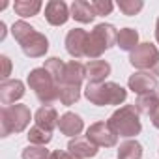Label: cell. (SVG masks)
<instances>
[{
	"label": "cell",
	"instance_id": "6da1fadb",
	"mask_svg": "<svg viewBox=\"0 0 159 159\" xmlns=\"http://www.w3.org/2000/svg\"><path fill=\"white\" fill-rule=\"evenodd\" d=\"M11 34L28 58H41L49 51V39L25 21H17L11 26Z\"/></svg>",
	"mask_w": 159,
	"mask_h": 159
},
{
	"label": "cell",
	"instance_id": "7a4b0ae2",
	"mask_svg": "<svg viewBox=\"0 0 159 159\" xmlns=\"http://www.w3.org/2000/svg\"><path fill=\"white\" fill-rule=\"evenodd\" d=\"M28 86L34 90L36 98L43 105H51L58 99V88L60 84L54 81V77L45 67H36L28 73Z\"/></svg>",
	"mask_w": 159,
	"mask_h": 159
},
{
	"label": "cell",
	"instance_id": "3957f363",
	"mask_svg": "<svg viewBox=\"0 0 159 159\" xmlns=\"http://www.w3.org/2000/svg\"><path fill=\"white\" fill-rule=\"evenodd\" d=\"M84 96L90 103H94L98 107H105V105L124 103L127 98V92L116 83H101V84H90L88 83Z\"/></svg>",
	"mask_w": 159,
	"mask_h": 159
},
{
	"label": "cell",
	"instance_id": "277c9868",
	"mask_svg": "<svg viewBox=\"0 0 159 159\" xmlns=\"http://www.w3.org/2000/svg\"><path fill=\"white\" fill-rule=\"evenodd\" d=\"M118 32L112 25L109 23H101L98 25L90 34H88V41H86V58L90 60H98L107 49H111L116 43Z\"/></svg>",
	"mask_w": 159,
	"mask_h": 159
},
{
	"label": "cell",
	"instance_id": "5b68a950",
	"mask_svg": "<svg viewBox=\"0 0 159 159\" xmlns=\"http://www.w3.org/2000/svg\"><path fill=\"white\" fill-rule=\"evenodd\" d=\"M30 109L26 105H10L0 111V135L8 137L11 133H21L30 124Z\"/></svg>",
	"mask_w": 159,
	"mask_h": 159
},
{
	"label": "cell",
	"instance_id": "8992f818",
	"mask_svg": "<svg viewBox=\"0 0 159 159\" xmlns=\"http://www.w3.org/2000/svg\"><path fill=\"white\" fill-rule=\"evenodd\" d=\"M109 125L120 137H135L142 129L139 111L135 109V105H124L118 111H114L112 116L109 118Z\"/></svg>",
	"mask_w": 159,
	"mask_h": 159
},
{
	"label": "cell",
	"instance_id": "52a82bcc",
	"mask_svg": "<svg viewBox=\"0 0 159 159\" xmlns=\"http://www.w3.org/2000/svg\"><path fill=\"white\" fill-rule=\"evenodd\" d=\"M86 139L92 144L103 146V148H112L118 142V135L109 125V122H96V124H92L88 127V131H86Z\"/></svg>",
	"mask_w": 159,
	"mask_h": 159
},
{
	"label": "cell",
	"instance_id": "ba28073f",
	"mask_svg": "<svg viewBox=\"0 0 159 159\" xmlns=\"http://www.w3.org/2000/svg\"><path fill=\"white\" fill-rule=\"evenodd\" d=\"M157 60H159V52L152 43H139V47L129 54V64L137 69H150V67L153 69Z\"/></svg>",
	"mask_w": 159,
	"mask_h": 159
},
{
	"label": "cell",
	"instance_id": "9c48e42d",
	"mask_svg": "<svg viewBox=\"0 0 159 159\" xmlns=\"http://www.w3.org/2000/svg\"><path fill=\"white\" fill-rule=\"evenodd\" d=\"M86 41H88V32L83 28H73L66 36V51L75 58H86Z\"/></svg>",
	"mask_w": 159,
	"mask_h": 159
},
{
	"label": "cell",
	"instance_id": "30bf717a",
	"mask_svg": "<svg viewBox=\"0 0 159 159\" xmlns=\"http://www.w3.org/2000/svg\"><path fill=\"white\" fill-rule=\"evenodd\" d=\"M127 84H129V90H133L139 96H144V94H152L157 88V79H155V75H150L146 71H139V73H133L129 77Z\"/></svg>",
	"mask_w": 159,
	"mask_h": 159
},
{
	"label": "cell",
	"instance_id": "8fae6325",
	"mask_svg": "<svg viewBox=\"0 0 159 159\" xmlns=\"http://www.w3.org/2000/svg\"><path fill=\"white\" fill-rule=\"evenodd\" d=\"M23 96H25V84L19 81V79L2 81V84H0V101H2V105L10 107L17 99H21Z\"/></svg>",
	"mask_w": 159,
	"mask_h": 159
},
{
	"label": "cell",
	"instance_id": "7c38bea8",
	"mask_svg": "<svg viewBox=\"0 0 159 159\" xmlns=\"http://www.w3.org/2000/svg\"><path fill=\"white\" fill-rule=\"evenodd\" d=\"M69 8L66 6V2H62V0H51V2H47L45 6V19L49 25L52 26H62L67 23L69 19Z\"/></svg>",
	"mask_w": 159,
	"mask_h": 159
},
{
	"label": "cell",
	"instance_id": "4fadbf2b",
	"mask_svg": "<svg viewBox=\"0 0 159 159\" xmlns=\"http://www.w3.org/2000/svg\"><path fill=\"white\" fill-rule=\"evenodd\" d=\"M111 75V64L105 60H90L86 64V79L90 84H101Z\"/></svg>",
	"mask_w": 159,
	"mask_h": 159
},
{
	"label": "cell",
	"instance_id": "5bb4252c",
	"mask_svg": "<svg viewBox=\"0 0 159 159\" xmlns=\"http://www.w3.org/2000/svg\"><path fill=\"white\" fill-rule=\"evenodd\" d=\"M86 77V66H83L81 62L71 60L66 64L64 69V77H62V84H71V86H81V83Z\"/></svg>",
	"mask_w": 159,
	"mask_h": 159
},
{
	"label": "cell",
	"instance_id": "9a60e30c",
	"mask_svg": "<svg viewBox=\"0 0 159 159\" xmlns=\"http://www.w3.org/2000/svg\"><path fill=\"white\" fill-rule=\"evenodd\" d=\"M83 127H84L83 118L79 116V114H75V112H66V114H62L60 120H58V129H60L64 135H67V137H77V135H81Z\"/></svg>",
	"mask_w": 159,
	"mask_h": 159
},
{
	"label": "cell",
	"instance_id": "2e32d148",
	"mask_svg": "<svg viewBox=\"0 0 159 159\" xmlns=\"http://www.w3.org/2000/svg\"><path fill=\"white\" fill-rule=\"evenodd\" d=\"M67 152H71L73 155L81 157V159H88V157H96L98 155V146L92 144L86 137L81 139V137H75L69 140L67 144Z\"/></svg>",
	"mask_w": 159,
	"mask_h": 159
},
{
	"label": "cell",
	"instance_id": "e0dca14e",
	"mask_svg": "<svg viewBox=\"0 0 159 159\" xmlns=\"http://www.w3.org/2000/svg\"><path fill=\"white\" fill-rule=\"evenodd\" d=\"M34 118H36V125L41 127V129H45V131H49V133H52V129L58 125V120H60L56 109L51 107V105H43V107H39Z\"/></svg>",
	"mask_w": 159,
	"mask_h": 159
},
{
	"label": "cell",
	"instance_id": "ac0fdd59",
	"mask_svg": "<svg viewBox=\"0 0 159 159\" xmlns=\"http://www.w3.org/2000/svg\"><path fill=\"white\" fill-rule=\"evenodd\" d=\"M71 17L79 23H92L96 15L92 2H84V0H75L71 4Z\"/></svg>",
	"mask_w": 159,
	"mask_h": 159
},
{
	"label": "cell",
	"instance_id": "d6986e66",
	"mask_svg": "<svg viewBox=\"0 0 159 159\" xmlns=\"http://www.w3.org/2000/svg\"><path fill=\"white\" fill-rule=\"evenodd\" d=\"M116 45L122 51H135L139 47V32L135 28H122L118 32Z\"/></svg>",
	"mask_w": 159,
	"mask_h": 159
},
{
	"label": "cell",
	"instance_id": "ffe728a7",
	"mask_svg": "<svg viewBox=\"0 0 159 159\" xmlns=\"http://www.w3.org/2000/svg\"><path fill=\"white\" fill-rule=\"evenodd\" d=\"M135 109L142 114H148L152 116L157 109H159V96L155 92L152 94H144V96H139L137 101H135Z\"/></svg>",
	"mask_w": 159,
	"mask_h": 159
},
{
	"label": "cell",
	"instance_id": "44dd1931",
	"mask_svg": "<svg viewBox=\"0 0 159 159\" xmlns=\"http://www.w3.org/2000/svg\"><path fill=\"white\" fill-rule=\"evenodd\" d=\"M81 98V86H71V84H60L58 88V101L62 105H73Z\"/></svg>",
	"mask_w": 159,
	"mask_h": 159
},
{
	"label": "cell",
	"instance_id": "7402d4cb",
	"mask_svg": "<svg viewBox=\"0 0 159 159\" xmlns=\"http://www.w3.org/2000/svg\"><path fill=\"white\" fill-rule=\"evenodd\" d=\"M13 10L21 17H32L38 15V11L41 10V2L39 0H17L13 4Z\"/></svg>",
	"mask_w": 159,
	"mask_h": 159
},
{
	"label": "cell",
	"instance_id": "603a6c76",
	"mask_svg": "<svg viewBox=\"0 0 159 159\" xmlns=\"http://www.w3.org/2000/svg\"><path fill=\"white\" fill-rule=\"evenodd\" d=\"M142 157V146L137 140H125L118 148V159H140Z\"/></svg>",
	"mask_w": 159,
	"mask_h": 159
},
{
	"label": "cell",
	"instance_id": "cb8c5ba5",
	"mask_svg": "<svg viewBox=\"0 0 159 159\" xmlns=\"http://www.w3.org/2000/svg\"><path fill=\"white\" fill-rule=\"evenodd\" d=\"M52 77H54V81L58 83V84H62V77H64V69H66V62H62L60 58H56V56H52V58H49V60H45V66H43Z\"/></svg>",
	"mask_w": 159,
	"mask_h": 159
},
{
	"label": "cell",
	"instance_id": "d4e9b609",
	"mask_svg": "<svg viewBox=\"0 0 159 159\" xmlns=\"http://www.w3.org/2000/svg\"><path fill=\"white\" fill-rule=\"evenodd\" d=\"M28 140H30V144H36V146H45V144H49L51 142V139H52V133H49V131H45V129H41V127H38V125H34V127H30V131H28Z\"/></svg>",
	"mask_w": 159,
	"mask_h": 159
},
{
	"label": "cell",
	"instance_id": "484cf974",
	"mask_svg": "<svg viewBox=\"0 0 159 159\" xmlns=\"http://www.w3.org/2000/svg\"><path fill=\"white\" fill-rule=\"evenodd\" d=\"M23 159H49L51 153L49 150H45V146H36V144H30L23 150L21 153Z\"/></svg>",
	"mask_w": 159,
	"mask_h": 159
},
{
	"label": "cell",
	"instance_id": "4316f807",
	"mask_svg": "<svg viewBox=\"0 0 159 159\" xmlns=\"http://www.w3.org/2000/svg\"><path fill=\"white\" fill-rule=\"evenodd\" d=\"M118 8H120V11L124 15H137L144 8V4L140 2V0H120Z\"/></svg>",
	"mask_w": 159,
	"mask_h": 159
},
{
	"label": "cell",
	"instance_id": "83f0119b",
	"mask_svg": "<svg viewBox=\"0 0 159 159\" xmlns=\"http://www.w3.org/2000/svg\"><path fill=\"white\" fill-rule=\"evenodd\" d=\"M92 8L96 11V15H109L114 8L112 2H109V0H96V2H92Z\"/></svg>",
	"mask_w": 159,
	"mask_h": 159
},
{
	"label": "cell",
	"instance_id": "f1b7e54d",
	"mask_svg": "<svg viewBox=\"0 0 159 159\" xmlns=\"http://www.w3.org/2000/svg\"><path fill=\"white\" fill-rule=\"evenodd\" d=\"M0 64H2V79L4 81H8V77H10V71H11V60L6 56V54H2L0 56Z\"/></svg>",
	"mask_w": 159,
	"mask_h": 159
},
{
	"label": "cell",
	"instance_id": "f546056e",
	"mask_svg": "<svg viewBox=\"0 0 159 159\" xmlns=\"http://www.w3.org/2000/svg\"><path fill=\"white\" fill-rule=\"evenodd\" d=\"M49 159H81V157H77V155H73L71 152H66V150H54V152H51Z\"/></svg>",
	"mask_w": 159,
	"mask_h": 159
},
{
	"label": "cell",
	"instance_id": "4dcf8cb0",
	"mask_svg": "<svg viewBox=\"0 0 159 159\" xmlns=\"http://www.w3.org/2000/svg\"><path fill=\"white\" fill-rule=\"evenodd\" d=\"M150 118H152V124H153V127H157V129H159V109H157V111H155V112H153Z\"/></svg>",
	"mask_w": 159,
	"mask_h": 159
},
{
	"label": "cell",
	"instance_id": "1f68e13d",
	"mask_svg": "<svg viewBox=\"0 0 159 159\" xmlns=\"http://www.w3.org/2000/svg\"><path fill=\"white\" fill-rule=\"evenodd\" d=\"M0 30H2V32H0V39H4L6 38V25L4 23H0Z\"/></svg>",
	"mask_w": 159,
	"mask_h": 159
},
{
	"label": "cell",
	"instance_id": "d6a6232c",
	"mask_svg": "<svg viewBox=\"0 0 159 159\" xmlns=\"http://www.w3.org/2000/svg\"><path fill=\"white\" fill-rule=\"evenodd\" d=\"M155 39H157V43H159V19H157V23H155Z\"/></svg>",
	"mask_w": 159,
	"mask_h": 159
},
{
	"label": "cell",
	"instance_id": "836d02e7",
	"mask_svg": "<svg viewBox=\"0 0 159 159\" xmlns=\"http://www.w3.org/2000/svg\"><path fill=\"white\" fill-rule=\"evenodd\" d=\"M153 73H155V75H157V77H159V60H157V64H155V66H153Z\"/></svg>",
	"mask_w": 159,
	"mask_h": 159
}]
</instances>
